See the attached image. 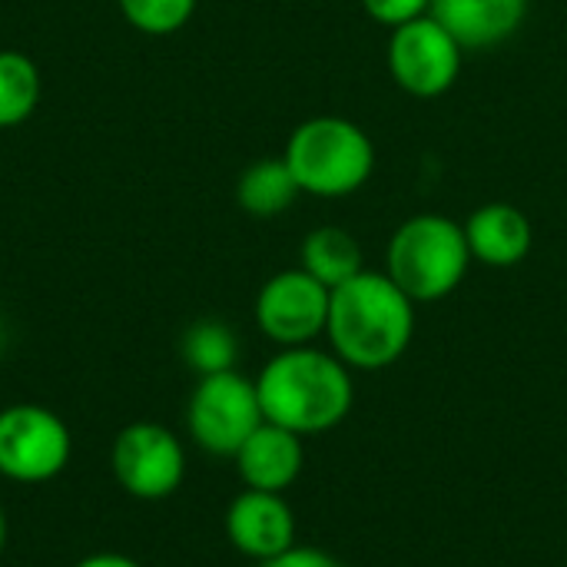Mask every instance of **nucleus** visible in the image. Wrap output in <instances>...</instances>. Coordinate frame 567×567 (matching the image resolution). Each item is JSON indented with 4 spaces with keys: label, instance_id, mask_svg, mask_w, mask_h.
<instances>
[{
    "label": "nucleus",
    "instance_id": "nucleus-6",
    "mask_svg": "<svg viewBox=\"0 0 567 567\" xmlns=\"http://www.w3.org/2000/svg\"><path fill=\"white\" fill-rule=\"evenodd\" d=\"M73 435L47 405L17 402L0 409V475L17 485H43L66 472Z\"/></svg>",
    "mask_w": 567,
    "mask_h": 567
},
{
    "label": "nucleus",
    "instance_id": "nucleus-11",
    "mask_svg": "<svg viewBox=\"0 0 567 567\" xmlns=\"http://www.w3.org/2000/svg\"><path fill=\"white\" fill-rule=\"evenodd\" d=\"M239 482L252 492H276L282 495L286 488H292L306 468V445L302 435L262 422L246 442L243 449L233 455Z\"/></svg>",
    "mask_w": 567,
    "mask_h": 567
},
{
    "label": "nucleus",
    "instance_id": "nucleus-12",
    "mask_svg": "<svg viewBox=\"0 0 567 567\" xmlns=\"http://www.w3.org/2000/svg\"><path fill=\"white\" fill-rule=\"evenodd\" d=\"M462 226H465L472 262H482L488 269L522 266L535 246L532 219L515 203H485L472 209V216Z\"/></svg>",
    "mask_w": 567,
    "mask_h": 567
},
{
    "label": "nucleus",
    "instance_id": "nucleus-19",
    "mask_svg": "<svg viewBox=\"0 0 567 567\" xmlns=\"http://www.w3.org/2000/svg\"><path fill=\"white\" fill-rule=\"evenodd\" d=\"M362 10L379 23V27H402L409 20H419L432 10V0H362Z\"/></svg>",
    "mask_w": 567,
    "mask_h": 567
},
{
    "label": "nucleus",
    "instance_id": "nucleus-20",
    "mask_svg": "<svg viewBox=\"0 0 567 567\" xmlns=\"http://www.w3.org/2000/svg\"><path fill=\"white\" fill-rule=\"evenodd\" d=\"M259 567H346L339 558H332L329 551L322 548H312V545H296L289 548L286 555L272 558V561H262Z\"/></svg>",
    "mask_w": 567,
    "mask_h": 567
},
{
    "label": "nucleus",
    "instance_id": "nucleus-16",
    "mask_svg": "<svg viewBox=\"0 0 567 567\" xmlns=\"http://www.w3.org/2000/svg\"><path fill=\"white\" fill-rule=\"evenodd\" d=\"M183 359L186 365L203 379V375H216V372H229L236 369L239 359V339L236 332L219 322V319H199L183 332Z\"/></svg>",
    "mask_w": 567,
    "mask_h": 567
},
{
    "label": "nucleus",
    "instance_id": "nucleus-3",
    "mask_svg": "<svg viewBox=\"0 0 567 567\" xmlns=\"http://www.w3.org/2000/svg\"><path fill=\"white\" fill-rule=\"evenodd\" d=\"M472 252L465 226L445 213L409 216L389 239L385 276L415 302L449 299L468 276Z\"/></svg>",
    "mask_w": 567,
    "mask_h": 567
},
{
    "label": "nucleus",
    "instance_id": "nucleus-1",
    "mask_svg": "<svg viewBox=\"0 0 567 567\" xmlns=\"http://www.w3.org/2000/svg\"><path fill=\"white\" fill-rule=\"evenodd\" d=\"M262 419L302 439L332 432L355 405L352 369L319 346L279 349L256 375Z\"/></svg>",
    "mask_w": 567,
    "mask_h": 567
},
{
    "label": "nucleus",
    "instance_id": "nucleus-4",
    "mask_svg": "<svg viewBox=\"0 0 567 567\" xmlns=\"http://www.w3.org/2000/svg\"><path fill=\"white\" fill-rule=\"evenodd\" d=\"M282 159L289 163L299 189L316 199H346L375 173L372 136L346 116H309L289 140Z\"/></svg>",
    "mask_w": 567,
    "mask_h": 567
},
{
    "label": "nucleus",
    "instance_id": "nucleus-22",
    "mask_svg": "<svg viewBox=\"0 0 567 567\" xmlns=\"http://www.w3.org/2000/svg\"><path fill=\"white\" fill-rule=\"evenodd\" d=\"M3 548H7V512L0 505V555H3Z\"/></svg>",
    "mask_w": 567,
    "mask_h": 567
},
{
    "label": "nucleus",
    "instance_id": "nucleus-2",
    "mask_svg": "<svg viewBox=\"0 0 567 567\" xmlns=\"http://www.w3.org/2000/svg\"><path fill=\"white\" fill-rule=\"evenodd\" d=\"M326 339L352 372H382L415 339V302L385 272L362 269L332 289Z\"/></svg>",
    "mask_w": 567,
    "mask_h": 567
},
{
    "label": "nucleus",
    "instance_id": "nucleus-15",
    "mask_svg": "<svg viewBox=\"0 0 567 567\" xmlns=\"http://www.w3.org/2000/svg\"><path fill=\"white\" fill-rule=\"evenodd\" d=\"M299 196H302V189H299V183H296V176L282 156L256 159L252 166L243 169V176L236 183V203L252 219H276Z\"/></svg>",
    "mask_w": 567,
    "mask_h": 567
},
{
    "label": "nucleus",
    "instance_id": "nucleus-13",
    "mask_svg": "<svg viewBox=\"0 0 567 567\" xmlns=\"http://www.w3.org/2000/svg\"><path fill=\"white\" fill-rule=\"evenodd\" d=\"M532 0H432V17L465 47V50H492L512 40Z\"/></svg>",
    "mask_w": 567,
    "mask_h": 567
},
{
    "label": "nucleus",
    "instance_id": "nucleus-8",
    "mask_svg": "<svg viewBox=\"0 0 567 567\" xmlns=\"http://www.w3.org/2000/svg\"><path fill=\"white\" fill-rule=\"evenodd\" d=\"M385 60L402 93L415 100H435L458 83L465 47L432 13H425L392 30Z\"/></svg>",
    "mask_w": 567,
    "mask_h": 567
},
{
    "label": "nucleus",
    "instance_id": "nucleus-14",
    "mask_svg": "<svg viewBox=\"0 0 567 567\" xmlns=\"http://www.w3.org/2000/svg\"><path fill=\"white\" fill-rule=\"evenodd\" d=\"M299 269H306L326 289H339L365 269V252L349 229L316 226L299 246Z\"/></svg>",
    "mask_w": 567,
    "mask_h": 567
},
{
    "label": "nucleus",
    "instance_id": "nucleus-18",
    "mask_svg": "<svg viewBox=\"0 0 567 567\" xmlns=\"http://www.w3.org/2000/svg\"><path fill=\"white\" fill-rule=\"evenodd\" d=\"M130 27L150 37H169L189 23L199 0H116Z\"/></svg>",
    "mask_w": 567,
    "mask_h": 567
},
{
    "label": "nucleus",
    "instance_id": "nucleus-5",
    "mask_svg": "<svg viewBox=\"0 0 567 567\" xmlns=\"http://www.w3.org/2000/svg\"><path fill=\"white\" fill-rule=\"evenodd\" d=\"M262 422L256 379H246L236 369L203 375L186 405L189 439L219 458H233Z\"/></svg>",
    "mask_w": 567,
    "mask_h": 567
},
{
    "label": "nucleus",
    "instance_id": "nucleus-9",
    "mask_svg": "<svg viewBox=\"0 0 567 567\" xmlns=\"http://www.w3.org/2000/svg\"><path fill=\"white\" fill-rule=\"evenodd\" d=\"M329 299L332 289H326L306 269H282L266 279L256 296V326L279 349L312 346L326 336Z\"/></svg>",
    "mask_w": 567,
    "mask_h": 567
},
{
    "label": "nucleus",
    "instance_id": "nucleus-7",
    "mask_svg": "<svg viewBox=\"0 0 567 567\" xmlns=\"http://www.w3.org/2000/svg\"><path fill=\"white\" fill-rule=\"evenodd\" d=\"M110 468L130 498L163 502L173 498L186 478V449L173 429L159 422H133L116 432Z\"/></svg>",
    "mask_w": 567,
    "mask_h": 567
},
{
    "label": "nucleus",
    "instance_id": "nucleus-21",
    "mask_svg": "<svg viewBox=\"0 0 567 567\" xmlns=\"http://www.w3.org/2000/svg\"><path fill=\"white\" fill-rule=\"evenodd\" d=\"M73 567H143L140 561L126 558V555H116V551H100V555H86L80 558Z\"/></svg>",
    "mask_w": 567,
    "mask_h": 567
},
{
    "label": "nucleus",
    "instance_id": "nucleus-17",
    "mask_svg": "<svg viewBox=\"0 0 567 567\" xmlns=\"http://www.w3.org/2000/svg\"><path fill=\"white\" fill-rule=\"evenodd\" d=\"M40 103V70L20 50H0V130L23 123Z\"/></svg>",
    "mask_w": 567,
    "mask_h": 567
},
{
    "label": "nucleus",
    "instance_id": "nucleus-10",
    "mask_svg": "<svg viewBox=\"0 0 567 567\" xmlns=\"http://www.w3.org/2000/svg\"><path fill=\"white\" fill-rule=\"evenodd\" d=\"M229 545L252 561H272L296 548V515L276 492H239L223 518Z\"/></svg>",
    "mask_w": 567,
    "mask_h": 567
}]
</instances>
